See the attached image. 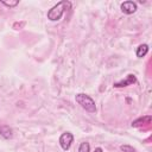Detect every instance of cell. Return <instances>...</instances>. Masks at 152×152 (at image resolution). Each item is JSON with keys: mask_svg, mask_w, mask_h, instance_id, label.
I'll return each instance as SVG.
<instances>
[{"mask_svg": "<svg viewBox=\"0 0 152 152\" xmlns=\"http://www.w3.org/2000/svg\"><path fill=\"white\" fill-rule=\"evenodd\" d=\"M120 148H121V151H124V152H137L135 148H133V147L129 146V145H122Z\"/></svg>", "mask_w": 152, "mask_h": 152, "instance_id": "cell-9", "label": "cell"}, {"mask_svg": "<svg viewBox=\"0 0 152 152\" xmlns=\"http://www.w3.org/2000/svg\"><path fill=\"white\" fill-rule=\"evenodd\" d=\"M94 152H103V151H102V148H101V147H96Z\"/></svg>", "mask_w": 152, "mask_h": 152, "instance_id": "cell-11", "label": "cell"}, {"mask_svg": "<svg viewBox=\"0 0 152 152\" xmlns=\"http://www.w3.org/2000/svg\"><path fill=\"white\" fill-rule=\"evenodd\" d=\"M121 11L125 14H132L137 11V4L134 1H125L121 4Z\"/></svg>", "mask_w": 152, "mask_h": 152, "instance_id": "cell-4", "label": "cell"}, {"mask_svg": "<svg viewBox=\"0 0 152 152\" xmlns=\"http://www.w3.org/2000/svg\"><path fill=\"white\" fill-rule=\"evenodd\" d=\"M0 134L5 138V139H10L12 137V129L10 128V126H0Z\"/></svg>", "mask_w": 152, "mask_h": 152, "instance_id": "cell-7", "label": "cell"}, {"mask_svg": "<svg viewBox=\"0 0 152 152\" xmlns=\"http://www.w3.org/2000/svg\"><path fill=\"white\" fill-rule=\"evenodd\" d=\"M89 151H90V146H89V142L87 141L82 142L78 147V152H89Z\"/></svg>", "mask_w": 152, "mask_h": 152, "instance_id": "cell-8", "label": "cell"}, {"mask_svg": "<svg viewBox=\"0 0 152 152\" xmlns=\"http://www.w3.org/2000/svg\"><path fill=\"white\" fill-rule=\"evenodd\" d=\"M1 4H4L5 6H8V7H14L19 4V1L18 0H15V1H1Z\"/></svg>", "mask_w": 152, "mask_h": 152, "instance_id": "cell-10", "label": "cell"}, {"mask_svg": "<svg viewBox=\"0 0 152 152\" xmlns=\"http://www.w3.org/2000/svg\"><path fill=\"white\" fill-rule=\"evenodd\" d=\"M75 100H76V102H77L78 104H81V107H82L83 109H86L87 112H89V113H95L96 106H95L94 100H93L90 96H88V95H86V94H77V95L75 96Z\"/></svg>", "mask_w": 152, "mask_h": 152, "instance_id": "cell-2", "label": "cell"}, {"mask_svg": "<svg viewBox=\"0 0 152 152\" xmlns=\"http://www.w3.org/2000/svg\"><path fill=\"white\" fill-rule=\"evenodd\" d=\"M135 81H137V80H135V76L131 74V75H128V76H127V78H126V80H122L121 82L115 83V84H114V87H116V88H119V87H126V86L133 84Z\"/></svg>", "mask_w": 152, "mask_h": 152, "instance_id": "cell-5", "label": "cell"}, {"mask_svg": "<svg viewBox=\"0 0 152 152\" xmlns=\"http://www.w3.org/2000/svg\"><path fill=\"white\" fill-rule=\"evenodd\" d=\"M71 7V4L66 0H63V1H59L57 5H55L49 12H48V19L52 20V21H57L62 18L63 13L65 10L70 8Z\"/></svg>", "mask_w": 152, "mask_h": 152, "instance_id": "cell-1", "label": "cell"}, {"mask_svg": "<svg viewBox=\"0 0 152 152\" xmlns=\"http://www.w3.org/2000/svg\"><path fill=\"white\" fill-rule=\"evenodd\" d=\"M72 140H74V135H72L70 132H65V133H63V134L61 135V138H59V145H61V147H62L64 151H66V150L70 148V146H71V144H72Z\"/></svg>", "mask_w": 152, "mask_h": 152, "instance_id": "cell-3", "label": "cell"}, {"mask_svg": "<svg viewBox=\"0 0 152 152\" xmlns=\"http://www.w3.org/2000/svg\"><path fill=\"white\" fill-rule=\"evenodd\" d=\"M147 51H148V45H147V44H141V45H139V46L137 48V51H135L137 57H139V58L144 57V56L147 53Z\"/></svg>", "mask_w": 152, "mask_h": 152, "instance_id": "cell-6", "label": "cell"}]
</instances>
